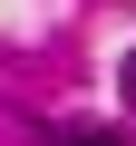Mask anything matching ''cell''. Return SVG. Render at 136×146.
I'll list each match as a JSON object with an SVG mask.
<instances>
[{
	"mask_svg": "<svg viewBox=\"0 0 136 146\" xmlns=\"http://www.w3.org/2000/svg\"><path fill=\"white\" fill-rule=\"evenodd\" d=\"M78 146H117V136H78Z\"/></svg>",
	"mask_w": 136,
	"mask_h": 146,
	"instance_id": "cell-1",
	"label": "cell"
}]
</instances>
